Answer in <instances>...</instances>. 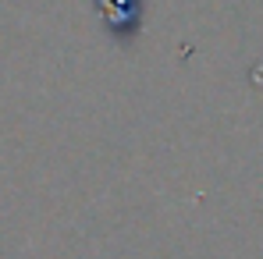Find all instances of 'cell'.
I'll use <instances>...</instances> for the list:
<instances>
[{"mask_svg": "<svg viewBox=\"0 0 263 259\" xmlns=\"http://www.w3.org/2000/svg\"><path fill=\"white\" fill-rule=\"evenodd\" d=\"M96 7L103 11L107 29H110L121 43H128V39L139 36V29H142V22H139L142 0H96Z\"/></svg>", "mask_w": 263, "mask_h": 259, "instance_id": "6da1fadb", "label": "cell"}]
</instances>
